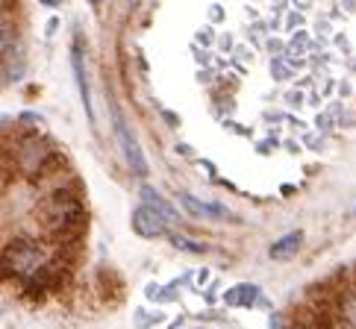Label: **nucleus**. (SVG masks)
<instances>
[{
	"label": "nucleus",
	"mask_w": 356,
	"mask_h": 329,
	"mask_svg": "<svg viewBox=\"0 0 356 329\" xmlns=\"http://www.w3.org/2000/svg\"><path fill=\"white\" fill-rule=\"evenodd\" d=\"M12 164L21 176H27L30 183H44L47 176H56L65 168V156L54 147L47 135H42L39 130L21 133L12 144Z\"/></svg>",
	"instance_id": "1"
},
{
	"label": "nucleus",
	"mask_w": 356,
	"mask_h": 329,
	"mask_svg": "<svg viewBox=\"0 0 356 329\" xmlns=\"http://www.w3.org/2000/svg\"><path fill=\"white\" fill-rule=\"evenodd\" d=\"M50 253L44 242L30 235H18L0 250V282L3 280H30L35 271H42L50 262Z\"/></svg>",
	"instance_id": "2"
},
{
	"label": "nucleus",
	"mask_w": 356,
	"mask_h": 329,
	"mask_svg": "<svg viewBox=\"0 0 356 329\" xmlns=\"http://www.w3.org/2000/svg\"><path fill=\"white\" fill-rule=\"evenodd\" d=\"M112 130H115V142L121 147V153L127 159V164H130V171L136 176H147V162H145V153H142V144H138L136 133L127 126L124 121V112L115 106L112 109Z\"/></svg>",
	"instance_id": "3"
},
{
	"label": "nucleus",
	"mask_w": 356,
	"mask_h": 329,
	"mask_svg": "<svg viewBox=\"0 0 356 329\" xmlns=\"http://www.w3.org/2000/svg\"><path fill=\"white\" fill-rule=\"evenodd\" d=\"M130 223H133V233L142 235V238H162L165 233H168V221H165L159 212L145 206V203L133 212Z\"/></svg>",
	"instance_id": "4"
},
{
	"label": "nucleus",
	"mask_w": 356,
	"mask_h": 329,
	"mask_svg": "<svg viewBox=\"0 0 356 329\" xmlns=\"http://www.w3.org/2000/svg\"><path fill=\"white\" fill-rule=\"evenodd\" d=\"M333 314L339 323L356 329V285H341L333 291Z\"/></svg>",
	"instance_id": "5"
},
{
	"label": "nucleus",
	"mask_w": 356,
	"mask_h": 329,
	"mask_svg": "<svg viewBox=\"0 0 356 329\" xmlns=\"http://www.w3.org/2000/svg\"><path fill=\"white\" fill-rule=\"evenodd\" d=\"M259 297H262V288L259 285L238 282L233 288H227L221 300L227 303V306H236V309H253V306H259Z\"/></svg>",
	"instance_id": "6"
},
{
	"label": "nucleus",
	"mask_w": 356,
	"mask_h": 329,
	"mask_svg": "<svg viewBox=\"0 0 356 329\" xmlns=\"http://www.w3.org/2000/svg\"><path fill=\"white\" fill-rule=\"evenodd\" d=\"M180 206L186 214H192V218H230V212L221 203H203V200H197L188 192H180Z\"/></svg>",
	"instance_id": "7"
},
{
	"label": "nucleus",
	"mask_w": 356,
	"mask_h": 329,
	"mask_svg": "<svg viewBox=\"0 0 356 329\" xmlns=\"http://www.w3.org/2000/svg\"><path fill=\"white\" fill-rule=\"evenodd\" d=\"M300 247H303V233L295 230V233H286L283 238H277V242L268 247V256H271L274 262H289V259L298 256Z\"/></svg>",
	"instance_id": "8"
},
{
	"label": "nucleus",
	"mask_w": 356,
	"mask_h": 329,
	"mask_svg": "<svg viewBox=\"0 0 356 329\" xmlns=\"http://www.w3.org/2000/svg\"><path fill=\"white\" fill-rule=\"evenodd\" d=\"M71 62H74V77H77V85H80V97H83V106H86V115L88 121L95 124V106H92V92H88V80H86V74H83V50L80 44H74L71 50Z\"/></svg>",
	"instance_id": "9"
},
{
	"label": "nucleus",
	"mask_w": 356,
	"mask_h": 329,
	"mask_svg": "<svg viewBox=\"0 0 356 329\" xmlns=\"http://www.w3.org/2000/svg\"><path fill=\"white\" fill-rule=\"evenodd\" d=\"M142 203H145V206H150L154 212H159L168 223H177V221H180V212H177V206H171L168 200H165V197L156 192V188H150V185H145V188H142Z\"/></svg>",
	"instance_id": "10"
},
{
	"label": "nucleus",
	"mask_w": 356,
	"mask_h": 329,
	"mask_svg": "<svg viewBox=\"0 0 356 329\" xmlns=\"http://www.w3.org/2000/svg\"><path fill=\"white\" fill-rule=\"evenodd\" d=\"M18 47V27L3 9H0V59L9 56Z\"/></svg>",
	"instance_id": "11"
},
{
	"label": "nucleus",
	"mask_w": 356,
	"mask_h": 329,
	"mask_svg": "<svg viewBox=\"0 0 356 329\" xmlns=\"http://www.w3.org/2000/svg\"><path fill=\"white\" fill-rule=\"evenodd\" d=\"M168 242H171L174 250L188 253V256H203V253H209V247L203 244V242H195V238H188V235H183V233H171Z\"/></svg>",
	"instance_id": "12"
},
{
	"label": "nucleus",
	"mask_w": 356,
	"mask_h": 329,
	"mask_svg": "<svg viewBox=\"0 0 356 329\" xmlns=\"http://www.w3.org/2000/svg\"><path fill=\"white\" fill-rule=\"evenodd\" d=\"M136 326L138 329H147V326H156V323H162L165 321V314L162 312H147V309H136Z\"/></svg>",
	"instance_id": "13"
},
{
	"label": "nucleus",
	"mask_w": 356,
	"mask_h": 329,
	"mask_svg": "<svg viewBox=\"0 0 356 329\" xmlns=\"http://www.w3.org/2000/svg\"><path fill=\"white\" fill-rule=\"evenodd\" d=\"M291 323L286 321V314H280V312H271V318H268V329H289Z\"/></svg>",
	"instance_id": "14"
},
{
	"label": "nucleus",
	"mask_w": 356,
	"mask_h": 329,
	"mask_svg": "<svg viewBox=\"0 0 356 329\" xmlns=\"http://www.w3.org/2000/svg\"><path fill=\"white\" fill-rule=\"evenodd\" d=\"M145 297L154 300V303H162V285H159V282H150V285L145 288Z\"/></svg>",
	"instance_id": "15"
},
{
	"label": "nucleus",
	"mask_w": 356,
	"mask_h": 329,
	"mask_svg": "<svg viewBox=\"0 0 356 329\" xmlns=\"http://www.w3.org/2000/svg\"><path fill=\"white\" fill-rule=\"evenodd\" d=\"M283 65H286V62H274V65H271V74L277 80H289L291 77V68H283Z\"/></svg>",
	"instance_id": "16"
},
{
	"label": "nucleus",
	"mask_w": 356,
	"mask_h": 329,
	"mask_svg": "<svg viewBox=\"0 0 356 329\" xmlns=\"http://www.w3.org/2000/svg\"><path fill=\"white\" fill-rule=\"evenodd\" d=\"M203 282H209V271H207V268L197 271V285H203Z\"/></svg>",
	"instance_id": "17"
},
{
	"label": "nucleus",
	"mask_w": 356,
	"mask_h": 329,
	"mask_svg": "<svg viewBox=\"0 0 356 329\" xmlns=\"http://www.w3.org/2000/svg\"><path fill=\"white\" fill-rule=\"evenodd\" d=\"M341 6H345V12H356V0H341Z\"/></svg>",
	"instance_id": "18"
},
{
	"label": "nucleus",
	"mask_w": 356,
	"mask_h": 329,
	"mask_svg": "<svg viewBox=\"0 0 356 329\" xmlns=\"http://www.w3.org/2000/svg\"><path fill=\"white\" fill-rule=\"evenodd\" d=\"M39 3H44V6H59L62 0H39Z\"/></svg>",
	"instance_id": "19"
},
{
	"label": "nucleus",
	"mask_w": 356,
	"mask_h": 329,
	"mask_svg": "<svg viewBox=\"0 0 356 329\" xmlns=\"http://www.w3.org/2000/svg\"><path fill=\"white\" fill-rule=\"evenodd\" d=\"M330 329H348V326H345V323H339V321H336V323H333V326H330Z\"/></svg>",
	"instance_id": "20"
},
{
	"label": "nucleus",
	"mask_w": 356,
	"mask_h": 329,
	"mask_svg": "<svg viewBox=\"0 0 356 329\" xmlns=\"http://www.w3.org/2000/svg\"><path fill=\"white\" fill-rule=\"evenodd\" d=\"M6 124H9V121H6V118H0V126H6Z\"/></svg>",
	"instance_id": "21"
},
{
	"label": "nucleus",
	"mask_w": 356,
	"mask_h": 329,
	"mask_svg": "<svg viewBox=\"0 0 356 329\" xmlns=\"http://www.w3.org/2000/svg\"><path fill=\"white\" fill-rule=\"evenodd\" d=\"M88 3H92V6H97V3H100V0H88Z\"/></svg>",
	"instance_id": "22"
},
{
	"label": "nucleus",
	"mask_w": 356,
	"mask_h": 329,
	"mask_svg": "<svg viewBox=\"0 0 356 329\" xmlns=\"http://www.w3.org/2000/svg\"><path fill=\"white\" fill-rule=\"evenodd\" d=\"M130 3H133V6H136V3H142V0H130Z\"/></svg>",
	"instance_id": "23"
},
{
	"label": "nucleus",
	"mask_w": 356,
	"mask_h": 329,
	"mask_svg": "<svg viewBox=\"0 0 356 329\" xmlns=\"http://www.w3.org/2000/svg\"><path fill=\"white\" fill-rule=\"evenodd\" d=\"M6 3H9V0H0V6H6Z\"/></svg>",
	"instance_id": "24"
},
{
	"label": "nucleus",
	"mask_w": 356,
	"mask_h": 329,
	"mask_svg": "<svg viewBox=\"0 0 356 329\" xmlns=\"http://www.w3.org/2000/svg\"><path fill=\"white\" fill-rule=\"evenodd\" d=\"M195 329H203V326H195Z\"/></svg>",
	"instance_id": "25"
},
{
	"label": "nucleus",
	"mask_w": 356,
	"mask_h": 329,
	"mask_svg": "<svg viewBox=\"0 0 356 329\" xmlns=\"http://www.w3.org/2000/svg\"><path fill=\"white\" fill-rule=\"evenodd\" d=\"M353 212H356V209H353Z\"/></svg>",
	"instance_id": "26"
}]
</instances>
